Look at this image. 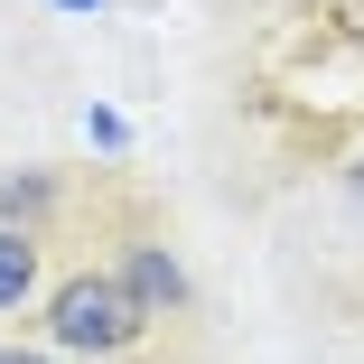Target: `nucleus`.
<instances>
[{
	"label": "nucleus",
	"instance_id": "nucleus-1",
	"mask_svg": "<svg viewBox=\"0 0 364 364\" xmlns=\"http://www.w3.org/2000/svg\"><path fill=\"white\" fill-rule=\"evenodd\" d=\"M140 299L122 289V271L103 262V271H65L56 289H47V346L56 355H85V364H112V355H131L140 346Z\"/></svg>",
	"mask_w": 364,
	"mask_h": 364
},
{
	"label": "nucleus",
	"instance_id": "nucleus-2",
	"mask_svg": "<svg viewBox=\"0 0 364 364\" xmlns=\"http://www.w3.org/2000/svg\"><path fill=\"white\" fill-rule=\"evenodd\" d=\"M122 289L140 299V318H187V271H178V252L168 243H122Z\"/></svg>",
	"mask_w": 364,
	"mask_h": 364
},
{
	"label": "nucleus",
	"instance_id": "nucleus-3",
	"mask_svg": "<svg viewBox=\"0 0 364 364\" xmlns=\"http://www.w3.org/2000/svg\"><path fill=\"white\" fill-rule=\"evenodd\" d=\"M38 262H47V243L28 225H0V309H28L38 299Z\"/></svg>",
	"mask_w": 364,
	"mask_h": 364
},
{
	"label": "nucleus",
	"instance_id": "nucleus-4",
	"mask_svg": "<svg viewBox=\"0 0 364 364\" xmlns=\"http://www.w3.org/2000/svg\"><path fill=\"white\" fill-rule=\"evenodd\" d=\"M47 196H56V187H47L38 168H19V178H0V225H28V234H38V215H47Z\"/></svg>",
	"mask_w": 364,
	"mask_h": 364
},
{
	"label": "nucleus",
	"instance_id": "nucleus-5",
	"mask_svg": "<svg viewBox=\"0 0 364 364\" xmlns=\"http://www.w3.org/2000/svg\"><path fill=\"white\" fill-rule=\"evenodd\" d=\"M0 364H56V346H0Z\"/></svg>",
	"mask_w": 364,
	"mask_h": 364
},
{
	"label": "nucleus",
	"instance_id": "nucleus-6",
	"mask_svg": "<svg viewBox=\"0 0 364 364\" xmlns=\"http://www.w3.org/2000/svg\"><path fill=\"white\" fill-rule=\"evenodd\" d=\"M56 10H103V0H56Z\"/></svg>",
	"mask_w": 364,
	"mask_h": 364
},
{
	"label": "nucleus",
	"instance_id": "nucleus-7",
	"mask_svg": "<svg viewBox=\"0 0 364 364\" xmlns=\"http://www.w3.org/2000/svg\"><path fill=\"white\" fill-rule=\"evenodd\" d=\"M355 196H364V168H355Z\"/></svg>",
	"mask_w": 364,
	"mask_h": 364
}]
</instances>
